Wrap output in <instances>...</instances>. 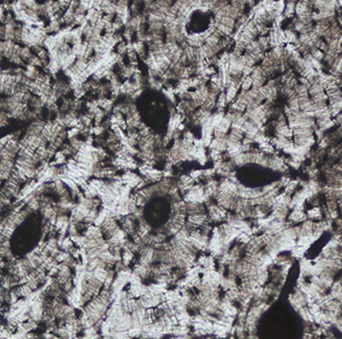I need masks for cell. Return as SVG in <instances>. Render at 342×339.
Wrapping results in <instances>:
<instances>
[{
    "label": "cell",
    "instance_id": "6da1fadb",
    "mask_svg": "<svg viewBox=\"0 0 342 339\" xmlns=\"http://www.w3.org/2000/svg\"><path fill=\"white\" fill-rule=\"evenodd\" d=\"M237 93H238V88H236V87H229V88H227L226 93H225V97H226V103L233 102V100L237 97Z\"/></svg>",
    "mask_w": 342,
    "mask_h": 339
},
{
    "label": "cell",
    "instance_id": "7a4b0ae2",
    "mask_svg": "<svg viewBox=\"0 0 342 339\" xmlns=\"http://www.w3.org/2000/svg\"><path fill=\"white\" fill-rule=\"evenodd\" d=\"M117 52L121 56L127 53V44L125 42H119V44L117 45Z\"/></svg>",
    "mask_w": 342,
    "mask_h": 339
},
{
    "label": "cell",
    "instance_id": "3957f363",
    "mask_svg": "<svg viewBox=\"0 0 342 339\" xmlns=\"http://www.w3.org/2000/svg\"><path fill=\"white\" fill-rule=\"evenodd\" d=\"M123 36H124V38H125V39L127 40V41H130L131 38H132V36H133V29H132V28H130V27H127L125 29V31H124Z\"/></svg>",
    "mask_w": 342,
    "mask_h": 339
},
{
    "label": "cell",
    "instance_id": "277c9868",
    "mask_svg": "<svg viewBox=\"0 0 342 339\" xmlns=\"http://www.w3.org/2000/svg\"><path fill=\"white\" fill-rule=\"evenodd\" d=\"M183 139H186V141H191V143H194V134L191 132V131H185L183 133Z\"/></svg>",
    "mask_w": 342,
    "mask_h": 339
}]
</instances>
